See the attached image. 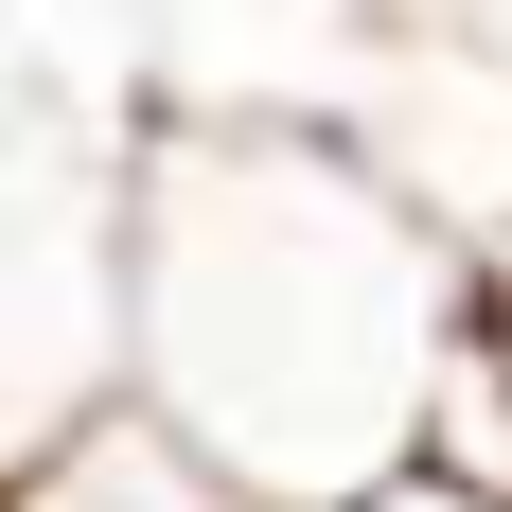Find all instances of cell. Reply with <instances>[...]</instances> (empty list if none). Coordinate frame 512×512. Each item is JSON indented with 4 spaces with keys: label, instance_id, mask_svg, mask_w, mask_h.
Wrapping results in <instances>:
<instances>
[{
    "label": "cell",
    "instance_id": "6da1fadb",
    "mask_svg": "<svg viewBox=\"0 0 512 512\" xmlns=\"http://www.w3.org/2000/svg\"><path fill=\"white\" fill-rule=\"evenodd\" d=\"M495 265L424 177L301 106H159L124 177V407L248 512H354L424 460Z\"/></svg>",
    "mask_w": 512,
    "mask_h": 512
},
{
    "label": "cell",
    "instance_id": "7a4b0ae2",
    "mask_svg": "<svg viewBox=\"0 0 512 512\" xmlns=\"http://www.w3.org/2000/svg\"><path fill=\"white\" fill-rule=\"evenodd\" d=\"M124 177L142 124L53 71H0V495L124 407Z\"/></svg>",
    "mask_w": 512,
    "mask_h": 512
},
{
    "label": "cell",
    "instance_id": "3957f363",
    "mask_svg": "<svg viewBox=\"0 0 512 512\" xmlns=\"http://www.w3.org/2000/svg\"><path fill=\"white\" fill-rule=\"evenodd\" d=\"M0 512H248V495H230V477H212L195 442H159L142 407H106L89 442H71V460H53V477H18Z\"/></svg>",
    "mask_w": 512,
    "mask_h": 512
},
{
    "label": "cell",
    "instance_id": "277c9868",
    "mask_svg": "<svg viewBox=\"0 0 512 512\" xmlns=\"http://www.w3.org/2000/svg\"><path fill=\"white\" fill-rule=\"evenodd\" d=\"M424 460H460L512 495V318H477L460 354H442V407H424Z\"/></svg>",
    "mask_w": 512,
    "mask_h": 512
},
{
    "label": "cell",
    "instance_id": "5b68a950",
    "mask_svg": "<svg viewBox=\"0 0 512 512\" xmlns=\"http://www.w3.org/2000/svg\"><path fill=\"white\" fill-rule=\"evenodd\" d=\"M354 512H512V495H495V477H460V460H407V477H371Z\"/></svg>",
    "mask_w": 512,
    "mask_h": 512
},
{
    "label": "cell",
    "instance_id": "8992f818",
    "mask_svg": "<svg viewBox=\"0 0 512 512\" xmlns=\"http://www.w3.org/2000/svg\"><path fill=\"white\" fill-rule=\"evenodd\" d=\"M477 265H495V318H512V248H477Z\"/></svg>",
    "mask_w": 512,
    "mask_h": 512
}]
</instances>
